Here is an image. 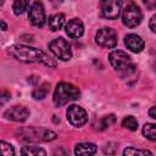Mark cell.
Wrapping results in <instances>:
<instances>
[{
    "mask_svg": "<svg viewBox=\"0 0 156 156\" xmlns=\"http://www.w3.org/2000/svg\"><path fill=\"white\" fill-rule=\"evenodd\" d=\"M7 51L11 56H13L16 60L22 62H40L49 67H56V61L49 54L37 48L17 44L10 46Z\"/></svg>",
    "mask_w": 156,
    "mask_h": 156,
    "instance_id": "obj_1",
    "label": "cell"
},
{
    "mask_svg": "<svg viewBox=\"0 0 156 156\" xmlns=\"http://www.w3.org/2000/svg\"><path fill=\"white\" fill-rule=\"evenodd\" d=\"M108 61L113 69L122 77L126 78L135 71V66L130 56L122 50H113L108 55Z\"/></svg>",
    "mask_w": 156,
    "mask_h": 156,
    "instance_id": "obj_2",
    "label": "cell"
},
{
    "mask_svg": "<svg viewBox=\"0 0 156 156\" xmlns=\"http://www.w3.org/2000/svg\"><path fill=\"white\" fill-rule=\"evenodd\" d=\"M79 89L71 83H58L54 91V102L56 106H63L79 98Z\"/></svg>",
    "mask_w": 156,
    "mask_h": 156,
    "instance_id": "obj_3",
    "label": "cell"
},
{
    "mask_svg": "<svg viewBox=\"0 0 156 156\" xmlns=\"http://www.w3.org/2000/svg\"><path fill=\"white\" fill-rule=\"evenodd\" d=\"M20 139L26 141H51L56 139V133L45 128L28 127L20 130Z\"/></svg>",
    "mask_w": 156,
    "mask_h": 156,
    "instance_id": "obj_4",
    "label": "cell"
},
{
    "mask_svg": "<svg viewBox=\"0 0 156 156\" xmlns=\"http://www.w3.org/2000/svg\"><path fill=\"white\" fill-rule=\"evenodd\" d=\"M49 49H50V51H51L57 58H60L61 61H68V60H71V57H72L71 45H69V43H68L65 38H62V37L56 38V39H54L52 41H50V43H49Z\"/></svg>",
    "mask_w": 156,
    "mask_h": 156,
    "instance_id": "obj_5",
    "label": "cell"
},
{
    "mask_svg": "<svg viewBox=\"0 0 156 156\" xmlns=\"http://www.w3.org/2000/svg\"><path fill=\"white\" fill-rule=\"evenodd\" d=\"M95 43L105 49H112L117 45V33L110 27L100 28L95 34Z\"/></svg>",
    "mask_w": 156,
    "mask_h": 156,
    "instance_id": "obj_6",
    "label": "cell"
},
{
    "mask_svg": "<svg viewBox=\"0 0 156 156\" xmlns=\"http://www.w3.org/2000/svg\"><path fill=\"white\" fill-rule=\"evenodd\" d=\"M141 20H143V12L139 9V6H136L135 4H129L128 6H126L122 13V21L124 26L129 28H134L138 24H140Z\"/></svg>",
    "mask_w": 156,
    "mask_h": 156,
    "instance_id": "obj_7",
    "label": "cell"
},
{
    "mask_svg": "<svg viewBox=\"0 0 156 156\" xmlns=\"http://www.w3.org/2000/svg\"><path fill=\"white\" fill-rule=\"evenodd\" d=\"M66 116H67V121L72 126H74V127H82V126H84L88 122V113H87V111L83 107L78 106V105L68 106Z\"/></svg>",
    "mask_w": 156,
    "mask_h": 156,
    "instance_id": "obj_8",
    "label": "cell"
},
{
    "mask_svg": "<svg viewBox=\"0 0 156 156\" xmlns=\"http://www.w3.org/2000/svg\"><path fill=\"white\" fill-rule=\"evenodd\" d=\"M122 10L121 0H101L100 1V11L102 17L107 20H116Z\"/></svg>",
    "mask_w": 156,
    "mask_h": 156,
    "instance_id": "obj_9",
    "label": "cell"
},
{
    "mask_svg": "<svg viewBox=\"0 0 156 156\" xmlns=\"http://www.w3.org/2000/svg\"><path fill=\"white\" fill-rule=\"evenodd\" d=\"M28 18L34 27H43L45 24V10L40 1H35L30 5L28 11Z\"/></svg>",
    "mask_w": 156,
    "mask_h": 156,
    "instance_id": "obj_10",
    "label": "cell"
},
{
    "mask_svg": "<svg viewBox=\"0 0 156 156\" xmlns=\"http://www.w3.org/2000/svg\"><path fill=\"white\" fill-rule=\"evenodd\" d=\"M28 116H29L28 108L24 106H21V105H16V106H13V107H11L4 112L5 118L15 121V122H23L28 118Z\"/></svg>",
    "mask_w": 156,
    "mask_h": 156,
    "instance_id": "obj_11",
    "label": "cell"
},
{
    "mask_svg": "<svg viewBox=\"0 0 156 156\" xmlns=\"http://www.w3.org/2000/svg\"><path fill=\"white\" fill-rule=\"evenodd\" d=\"M66 33L68 37L71 38H80L84 33V26L83 22L78 18H73L71 21H68V23L65 27Z\"/></svg>",
    "mask_w": 156,
    "mask_h": 156,
    "instance_id": "obj_12",
    "label": "cell"
},
{
    "mask_svg": "<svg viewBox=\"0 0 156 156\" xmlns=\"http://www.w3.org/2000/svg\"><path fill=\"white\" fill-rule=\"evenodd\" d=\"M124 44L127 49H129L133 52H140L144 49V40L136 35V34H127L124 37Z\"/></svg>",
    "mask_w": 156,
    "mask_h": 156,
    "instance_id": "obj_13",
    "label": "cell"
},
{
    "mask_svg": "<svg viewBox=\"0 0 156 156\" xmlns=\"http://www.w3.org/2000/svg\"><path fill=\"white\" fill-rule=\"evenodd\" d=\"M65 20H66V17L63 13H55L49 18L48 26L52 32H56V30L61 29V27L65 24Z\"/></svg>",
    "mask_w": 156,
    "mask_h": 156,
    "instance_id": "obj_14",
    "label": "cell"
},
{
    "mask_svg": "<svg viewBox=\"0 0 156 156\" xmlns=\"http://www.w3.org/2000/svg\"><path fill=\"white\" fill-rule=\"evenodd\" d=\"M96 152V146L93 143H79L76 145L74 154L76 155H93Z\"/></svg>",
    "mask_w": 156,
    "mask_h": 156,
    "instance_id": "obj_15",
    "label": "cell"
},
{
    "mask_svg": "<svg viewBox=\"0 0 156 156\" xmlns=\"http://www.w3.org/2000/svg\"><path fill=\"white\" fill-rule=\"evenodd\" d=\"M143 134L146 139L151 141H156V124L154 123H146L143 127Z\"/></svg>",
    "mask_w": 156,
    "mask_h": 156,
    "instance_id": "obj_16",
    "label": "cell"
},
{
    "mask_svg": "<svg viewBox=\"0 0 156 156\" xmlns=\"http://www.w3.org/2000/svg\"><path fill=\"white\" fill-rule=\"evenodd\" d=\"M21 154L22 155H28V156H33V155H46V151L39 146H23L22 150H21Z\"/></svg>",
    "mask_w": 156,
    "mask_h": 156,
    "instance_id": "obj_17",
    "label": "cell"
},
{
    "mask_svg": "<svg viewBox=\"0 0 156 156\" xmlns=\"http://www.w3.org/2000/svg\"><path fill=\"white\" fill-rule=\"evenodd\" d=\"M29 6V0H13L12 10L15 15H22Z\"/></svg>",
    "mask_w": 156,
    "mask_h": 156,
    "instance_id": "obj_18",
    "label": "cell"
},
{
    "mask_svg": "<svg viewBox=\"0 0 156 156\" xmlns=\"http://www.w3.org/2000/svg\"><path fill=\"white\" fill-rule=\"evenodd\" d=\"M48 87H49V85H48L46 83H44L43 85H40L39 88H37V89L33 90L32 96H33L35 100H41V99H44V98L48 95V91H49V88H48Z\"/></svg>",
    "mask_w": 156,
    "mask_h": 156,
    "instance_id": "obj_19",
    "label": "cell"
},
{
    "mask_svg": "<svg viewBox=\"0 0 156 156\" xmlns=\"http://www.w3.org/2000/svg\"><path fill=\"white\" fill-rule=\"evenodd\" d=\"M122 126H123L124 128H127V129L134 132V130L138 129V121H136L133 116H127V117L123 118V121H122Z\"/></svg>",
    "mask_w": 156,
    "mask_h": 156,
    "instance_id": "obj_20",
    "label": "cell"
},
{
    "mask_svg": "<svg viewBox=\"0 0 156 156\" xmlns=\"http://www.w3.org/2000/svg\"><path fill=\"white\" fill-rule=\"evenodd\" d=\"M15 154V150H13V146L6 141H1V155L2 156H12Z\"/></svg>",
    "mask_w": 156,
    "mask_h": 156,
    "instance_id": "obj_21",
    "label": "cell"
},
{
    "mask_svg": "<svg viewBox=\"0 0 156 156\" xmlns=\"http://www.w3.org/2000/svg\"><path fill=\"white\" fill-rule=\"evenodd\" d=\"M123 155H152V152L149 151V150H140V149L128 147L123 151Z\"/></svg>",
    "mask_w": 156,
    "mask_h": 156,
    "instance_id": "obj_22",
    "label": "cell"
},
{
    "mask_svg": "<svg viewBox=\"0 0 156 156\" xmlns=\"http://www.w3.org/2000/svg\"><path fill=\"white\" fill-rule=\"evenodd\" d=\"M113 122H115V116H113V115H108V116L102 117L101 121H100V129L108 128Z\"/></svg>",
    "mask_w": 156,
    "mask_h": 156,
    "instance_id": "obj_23",
    "label": "cell"
},
{
    "mask_svg": "<svg viewBox=\"0 0 156 156\" xmlns=\"http://www.w3.org/2000/svg\"><path fill=\"white\" fill-rule=\"evenodd\" d=\"M143 2L147 10H155L156 9V0H143Z\"/></svg>",
    "mask_w": 156,
    "mask_h": 156,
    "instance_id": "obj_24",
    "label": "cell"
},
{
    "mask_svg": "<svg viewBox=\"0 0 156 156\" xmlns=\"http://www.w3.org/2000/svg\"><path fill=\"white\" fill-rule=\"evenodd\" d=\"M149 26H150V28H151V30L156 33V15H154V16H152V17L150 18V22H149Z\"/></svg>",
    "mask_w": 156,
    "mask_h": 156,
    "instance_id": "obj_25",
    "label": "cell"
},
{
    "mask_svg": "<svg viewBox=\"0 0 156 156\" xmlns=\"http://www.w3.org/2000/svg\"><path fill=\"white\" fill-rule=\"evenodd\" d=\"M149 115H150L152 118L156 119V106H154V107H151V108L149 110Z\"/></svg>",
    "mask_w": 156,
    "mask_h": 156,
    "instance_id": "obj_26",
    "label": "cell"
},
{
    "mask_svg": "<svg viewBox=\"0 0 156 156\" xmlns=\"http://www.w3.org/2000/svg\"><path fill=\"white\" fill-rule=\"evenodd\" d=\"M7 96H10V95H9V93H6V91H4V93H2V99H1V104H4V102L6 101V99H7Z\"/></svg>",
    "mask_w": 156,
    "mask_h": 156,
    "instance_id": "obj_27",
    "label": "cell"
},
{
    "mask_svg": "<svg viewBox=\"0 0 156 156\" xmlns=\"http://www.w3.org/2000/svg\"><path fill=\"white\" fill-rule=\"evenodd\" d=\"M1 27H2V30H6V24L4 21H1Z\"/></svg>",
    "mask_w": 156,
    "mask_h": 156,
    "instance_id": "obj_28",
    "label": "cell"
},
{
    "mask_svg": "<svg viewBox=\"0 0 156 156\" xmlns=\"http://www.w3.org/2000/svg\"><path fill=\"white\" fill-rule=\"evenodd\" d=\"M4 4V0H1V2H0V5H2Z\"/></svg>",
    "mask_w": 156,
    "mask_h": 156,
    "instance_id": "obj_29",
    "label": "cell"
}]
</instances>
